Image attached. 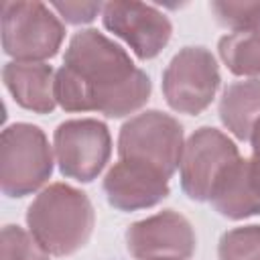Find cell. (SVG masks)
<instances>
[{"label": "cell", "instance_id": "18", "mask_svg": "<svg viewBox=\"0 0 260 260\" xmlns=\"http://www.w3.org/2000/svg\"><path fill=\"white\" fill-rule=\"evenodd\" d=\"M2 260H49V252L18 225L2 228Z\"/></svg>", "mask_w": 260, "mask_h": 260}, {"label": "cell", "instance_id": "17", "mask_svg": "<svg viewBox=\"0 0 260 260\" xmlns=\"http://www.w3.org/2000/svg\"><path fill=\"white\" fill-rule=\"evenodd\" d=\"M209 8L219 24L234 28L236 32L260 28V2L215 0L209 4Z\"/></svg>", "mask_w": 260, "mask_h": 260}, {"label": "cell", "instance_id": "7", "mask_svg": "<svg viewBox=\"0 0 260 260\" xmlns=\"http://www.w3.org/2000/svg\"><path fill=\"white\" fill-rule=\"evenodd\" d=\"M112 152V140L104 122L81 118L67 120L55 130V156L65 177L91 181L106 167Z\"/></svg>", "mask_w": 260, "mask_h": 260}, {"label": "cell", "instance_id": "2", "mask_svg": "<svg viewBox=\"0 0 260 260\" xmlns=\"http://www.w3.org/2000/svg\"><path fill=\"white\" fill-rule=\"evenodd\" d=\"M26 223L49 254L67 256L87 244L93 230V207L83 191L53 183L28 205Z\"/></svg>", "mask_w": 260, "mask_h": 260}, {"label": "cell", "instance_id": "20", "mask_svg": "<svg viewBox=\"0 0 260 260\" xmlns=\"http://www.w3.org/2000/svg\"><path fill=\"white\" fill-rule=\"evenodd\" d=\"M250 173H252V181L260 193V146L252 148V158H250Z\"/></svg>", "mask_w": 260, "mask_h": 260}, {"label": "cell", "instance_id": "6", "mask_svg": "<svg viewBox=\"0 0 260 260\" xmlns=\"http://www.w3.org/2000/svg\"><path fill=\"white\" fill-rule=\"evenodd\" d=\"M219 87L215 57L205 47L181 49L162 73V91L169 106L181 114H201Z\"/></svg>", "mask_w": 260, "mask_h": 260}, {"label": "cell", "instance_id": "4", "mask_svg": "<svg viewBox=\"0 0 260 260\" xmlns=\"http://www.w3.org/2000/svg\"><path fill=\"white\" fill-rule=\"evenodd\" d=\"M0 14L4 53L16 61H43L59 51L65 28L47 4L4 0Z\"/></svg>", "mask_w": 260, "mask_h": 260}, {"label": "cell", "instance_id": "15", "mask_svg": "<svg viewBox=\"0 0 260 260\" xmlns=\"http://www.w3.org/2000/svg\"><path fill=\"white\" fill-rule=\"evenodd\" d=\"M219 57L236 75H260V28L221 37Z\"/></svg>", "mask_w": 260, "mask_h": 260}, {"label": "cell", "instance_id": "10", "mask_svg": "<svg viewBox=\"0 0 260 260\" xmlns=\"http://www.w3.org/2000/svg\"><path fill=\"white\" fill-rule=\"evenodd\" d=\"M108 30L124 39L140 59L156 57L171 39V20L142 2H108L102 10Z\"/></svg>", "mask_w": 260, "mask_h": 260}, {"label": "cell", "instance_id": "5", "mask_svg": "<svg viewBox=\"0 0 260 260\" xmlns=\"http://www.w3.org/2000/svg\"><path fill=\"white\" fill-rule=\"evenodd\" d=\"M183 146V126L158 110L130 118L118 138L120 158L148 165L169 179L181 165Z\"/></svg>", "mask_w": 260, "mask_h": 260}, {"label": "cell", "instance_id": "9", "mask_svg": "<svg viewBox=\"0 0 260 260\" xmlns=\"http://www.w3.org/2000/svg\"><path fill=\"white\" fill-rule=\"evenodd\" d=\"M126 246L136 260H187L195 252V234L187 217L165 209L132 223Z\"/></svg>", "mask_w": 260, "mask_h": 260}, {"label": "cell", "instance_id": "1", "mask_svg": "<svg viewBox=\"0 0 260 260\" xmlns=\"http://www.w3.org/2000/svg\"><path fill=\"white\" fill-rule=\"evenodd\" d=\"M148 95V75L106 35L87 28L69 41L55 73V100L63 110L120 118L142 108Z\"/></svg>", "mask_w": 260, "mask_h": 260}, {"label": "cell", "instance_id": "19", "mask_svg": "<svg viewBox=\"0 0 260 260\" xmlns=\"http://www.w3.org/2000/svg\"><path fill=\"white\" fill-rule=\"evenodd\" d=\"M51 6L71 24L89 22L98 16L100 10H104L102 4L98 2H53Z\"/></svg>", "mask_w": 260, "mask_h": 260}, {"label": "cell", "instance_id": "8", "mask_svg": "<svg viewBox=\"0 0 260 260\" xmlns=\"http://www.w3.org/2000/svg\"><path fill=\"white\" fill-rule=\"evenodd\" d=\"M236 158H240L238 148L223 132L209 126L195 130L183 146V191L195 201H209L215 181Z\"/></svg>", "mask_w": 260, "mask_h": 260}, {"label": "cell", "instance_id": "21", "mask_svg": "<svg viewBox=\"0 0 260 260\" xmlns=\"http://www.w3.org/2000/svg\"><path fill=\"white\" fill-rule=\"evenodd\" d=\"M250 142H252V148H258L260 146V120L256 122L252 134H250Z\"/></svg>", "mask_w": 260, "mask_h": 260}, {"label": "cell", "instance_id": "12", "mask_svg": "<svg viewBox=\"0 0 260 260\" xmlns=\"http://www.w3.org/2000/svg\"><path fill=\"white\" fill-rule=\"evenodd\" d=\"M4 85L18 106L47 114L55 108V71L43 61H10L2 69Z\"/></svg>", "mask_w": 260, "mask_h": 260}, {"label": "cell", "instance_id": "16", "mask_svg": "<svg viewBox=\"0 0 260 260\" xmlns=\"http://www.w3.org/2000/svg\"><path fill=\"white\" fill-rule=\"evenodd\" d=\"M219 260H260V225H242L225 232L217 246Z\"/></svg>", "mask_w": 260, "mask_h": 260}, {"label": "cell", "instance_id": "3", "mask_svg": "<svg viewBox=\"0 0 260 260\" xmlns=\"http://www.w3.org/2000/svg\"><path fill=\"white\" fill-rule=\"evenodd\" d=\"M53 171V152L45 132L32 124L4 128L0 140V185L8 197L37 191Z\"/></svg>", "mask_w": 260, "mask_h": 260}, {"label": "cell", "instance_id": "14", "mask_svg": "<svg viewBox=\"0 0 260 260\" xmlns=\"http://www.w3.org/2000/svg\"><path fill=\"white\" fill-rule=\"evenodd\" d=\"M219 118L234 136L250 140L254 126L260 120V79L230 83L219 102Z\"/></svg>", "mask_w": 260, "mask_h": 260}, {"label": "cell", "instance_id": "13", "mask_svg": "<svg viewBox=\"0 0 260 260\" xmlns=\"http://www.w3.org/2000/svg\"><path fill=\"white\" fill-rule=\"evenodd\" d=\"M209 201L219 215L230 219L260 213V193L252 181L250 160L236 158L215 181Z\"/></svg>", "mask_w": 260, "mask_h": 260}, {"label": "cell", "instance_id": "11", "mask_svg": "<svg viewBox=\"0 0 260 260\" xmlns=\"http://www.w3.org/2000/svg\"><path fill=\"white\" fill-rule=\"evenodd\" d=\"M104 193L116 209H144L169 195V177L148 165L120 158L104 179Z\"/></svg>", "mask_w": 260, "mask_h": 260}]
</instances>
